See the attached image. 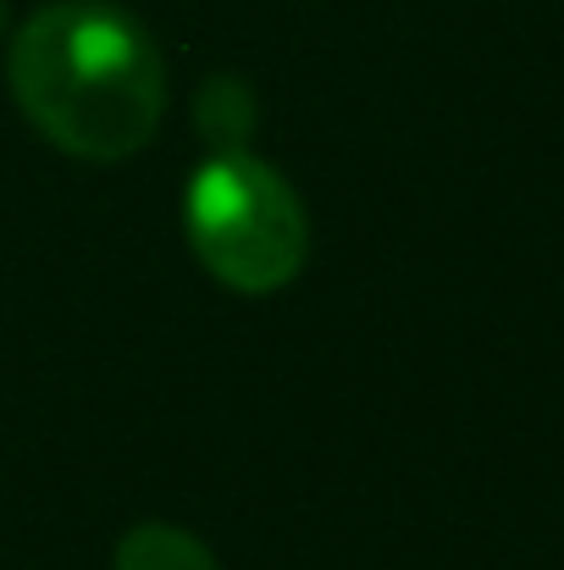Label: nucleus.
<instances>
[{"label": "nucleus", "instance_id": "1", "mask_svg": "<svg viewBox=\"0 0 564 570\" xmlns=\"http://www.w3.org/2000/svg\"><path fill=\"white\" fill-rule=\"evenodd\" d=\"M11 95L33 134L78 161L139 156L167 117V61L150 28L111 0H56L11 33Z\"/></svg>", "mask_w": 564, "mask_h": 570}, {"label": "nucleus", "instance_id": "2", "mask_svg": "<svg viewBox=\"0 0 564 570\" xmlns=\"http://www.w3.org/2000/svg\"><path fill=\"white\" fill-rule=\"evenodd\" d=\"M184 227L199 266L232 294H277L310 255L305 199L249 150H216L194 173Z\"/></svg>", "mask_w": 564, "mask_h": 570}, {"label": "nucleus", "instance_id": "3", "mask_svg": "<svg viewBox=\"0 0 564 570\" xmlns=\"http://www.w3.org/2000/svg\"><path fill=\"white\" fill-rule=\"evenodd\" d=\"M117 570H221L216 554L172 521H139L117 543Z\"/></svg>", "mask_w": 564, "mask_h": 570}, {"label": "nucleus", "instance_id": "4", "mask_svg": "<svg viewBox=\"0 0 564 570\" xmlns=\"http://www.w3.org/2000/svg\"><path fill=\"white\" fill-rule=\"evenodd\" d=\"M0 33H6V0H0Z\"/></svg>", "mask_w": 564, "mask_h": 570}]
</instances>
